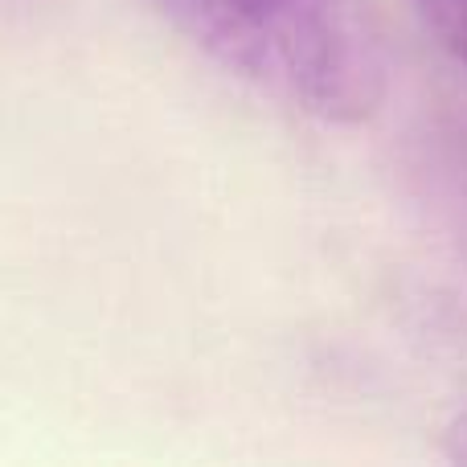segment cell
I'll return each instance as SVG.
<instances>
[{
  "mask_svg": "<svg viewBox=\"0 0 467 467\" xmlns=\"http://www.w3.org/2000/svg\"><path fill=\"white\" fill-rule=\"evenodd\" d=\"M218 70L324 128L381 111L389 62L369 0H152Z\"/></svg>",
  "mask_w": 467,
  "mask_h": 467,
  "instance_id": "cell-1",
  "label": "cell"
},
{
  "mask_svg": "<svg viewBox=\"0 0 467 467\" xmlns=\"http://www.w3.org/2000/svg\"><path fill=\"white\" fill-rule=\"evenodd\" d=\"M410 5L435 46L467 70V0H410Z\"/></svg>",
  "mask_w": 467,
  "mask_h": 467,
  "instance_id": "cell-2",
  "label": "cell"
}]
</instances>
